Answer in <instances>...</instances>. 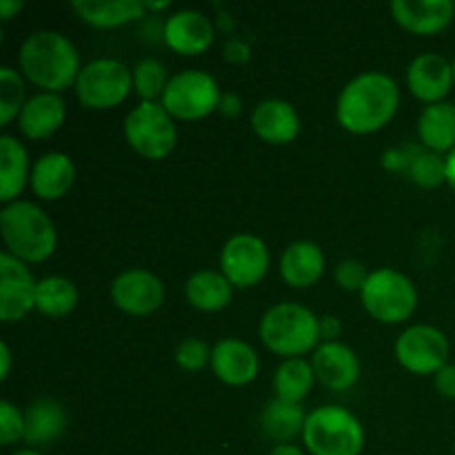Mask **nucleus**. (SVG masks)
Instances as JSON below:
<instances>
[{"label": "nucleus", "instance_id": "obj_1", "mask_svg": "<svg viewBox=\"0 0 455 455\" xmlns=\"http://www.w3.org/2000/svg\"><path fill=\"white\" fill-rule=\"evenodd\" d=\"M400 107V87L385 71H363L342 87L336 102V118L351 133L380 132Z\"/></svg>", "mask_w": 455, "mask_h": 455}, {"label": "nucleus", "instance_id": "obj_2", "mask_svg": "<svg viewBox=\"0 0 455 455\" xmlns=\"http://www.w3.org/2000/svg\"><path fill=\"white\" fill-rule=\"evenodd\" d=\"M18 65L22 76L40 92L62 93L74 87L80 69V53L65 34L53 29L31 31L20 44Z\"/></svg>", "mask_w": 455, "mask_h": 455}, {"label": "nucleus", "instance_id": "obj_3", "mask_svg": "<svg viewBox=\"0 0 455 455\" xmlns=\"http://www.w3.org/2000/svg\"><path fill=\"white\" fill-rule=\"evenodd\" d=\"M0 235L4 251L27 265L44 262L58 244V231L49 213L31 200H13L0 209Z\"/></svg>", "mask_w": 455, "mask_h": 455}, {"label": "nucleus", "instance_id": "obj_4", "mask_svg": "<svg viewBox=\"0 0 455 455\" xmlns=\"http://www.w3.org/2000/svg\"><path fill=\"white\" fill-rule=\"evenodd\" d=\"M262 345L275 355L302 358L320 345V315L300 302H275L260 318Z\"/></svg>", "mask_w": 455, "mask_h": 455}, {"label": "nucleus", "instance_id": "obj_5", "mask_svg": "<svg viewBox=\"0 0 455 455\" xmlns=\"http://www.w3.org/2000/svg\"><path fill=\"white\" fill-rule=\"evenodd\" d=\"M302 440L311 455H360L367 438L355 413L338 404H324L307 413Z\"/></svg>", "mask_w": 455, "mask_h": 455}, {"label": "nucleus", "instance_id": "obj_6", "mask_svg": "<svg viewBox=\"0 0 455 455\" xmlns=\"http://www.w3.org/2000/svg\"><path fill=\"white\" fill-rule=\"evenodd\" d=\"M364 309L382 324H400L413 315L418 307V289L413 280L394 267H380L369 274L360 291Z\"/></svg>", "mask_w": 455, "mask_h": 455}, {"label": "nucleus", "instance_id": "obj_7", "mask_svg": "<svg viewBox=\"0 0 455 455\" xmlns=\"http://www.w3.org/2000/svg\"><path fill=\"white\" fill-rule=\"evenodd\" d=\"M173 120L163 102H138L124 118V138L142 158L163 160L176 149L178 127Z\"/></svg>", "mask_w": 455, "mask_h": 455}, {"label": "nucleus", "instance_id": "obj_8", "mask_svg": "<svg viewBox=\"0 0 455 455\" xmlns=\"http://www.w3.org/2000/svg\"><path fill=\"white\" fill-rule=\"evenodd\" d=\"M74 89L87 109H114L133 92V74L118 58H96L83 65Z\"/></svg>", "mask_w": 455, "mask_h": 455}, {"label": "nucleus", "instance_id": "obj_9", "mask_svg": "<svg viewBox=\"0 0 455 455\" xmlns=\"http://www.w3.org/2000/svg\"><path fill=\"white\" fill-rule=\"evenodd\" d=\"M220 87L209 71L182 69L172 76L163 96V107L178 120H200L218 109Z\"/></svg>", "mask_w": 455, "mask_h": 455}, {"label": "nucleus", "instance_id": "obj_10", "mask_svg": "<svg viewBox=\"0 0 455 455\" xmlns=\"http://www.w3.org/2000/svg\"><path fill=\"white\" fill-rule=\"evenodd\" d=\"M395 358L416 376H431L449 364L451 345L444 331L434 324H411L395 338Z\"/></svg>", "mask_w": 455, "mask_h": 455}, {"label": "nucleus", "instance_id": "obj_11", "mask_svg": "<svg viewBox=\"0 0 455 455\" xmlns=\"http://www.w3.org/2000/svg\"><path fill=\"white\" fill-rule=\"evenodd\" d=\"M271 265L265 240L249 231L234 234L220 249V271L234 287L247 289L260 283Z\"/></svg>", "mask_w": 455, "mask_h": 455}, {"label": "nucleus", "instance_id": "obj_12", "mask_svg": "<svg viewBox=\"0 0 455 455\" xmlns=\"http://www.w3.org/2000/svg\"><path fill=\"white\" fill-rule=\"evenodd\" d=\"M111 300L129 315H149L164 302V284L154 271L132 267L120 271L109 287Z\"/></svg>", "mask_w": 455, "mask_h": 455}, {"label": "nucleus", "instance_id": "obj_13", "mask_svg": "<svg viewBox=\"0 0 455 455\" xmlns=\"http://www.w3.org/2000/svg\"><path fill=\"white\" fill-rule=\"evenodd\" d=\"M38 280L29 265L18 260L9 251L0 253V320L18 323L36 309Z\"/></svg>", "mask_w": 455, "mask_h": 455}, {"label": "nucleus", "instance_id": "obj_14", "mask_svg": "<svg viewBox=\"0 0 455 455\" xmlns=\"http://www.w3.org/2000/svg\"><path fill=\"white\" fill-rule=\"evenodd\" d=\"M163 38L173 52L182 56H198L213 44L216 22L198 9H178L164 20Z\"/></svg>", "mask_w": 455, "mask_h": 455}, {"label": "nucleus", "instance_id": "obj_15", "mask_svg": "<svg viewBox=\"0 0 455 455\" xmlns=\"http://www.w3.org/2000/svg\"><path fill=\"white\" fill-rule=\"evenodd\" d=\"M409 92L425 105L443 102L449 96L453 84V62L443 53L425 52L418 53L407 67Z\"/></svg>", "mask_w": 455, "mask_h": 455}, {"label": "nucleus", "instance_id": "obj_16", "mask_svg": "<svg viewBox=\"0 0 455 455\" xmlns=\"http://www.w3.org/2000/svg\"><path fill=\"white\" fill-rule=\"evenodd\" d=\"M212 371L229 387H244L260 371V358L249 342L240 338H220L212 347Z\"/></svg>", "mask_w": 455, "mask_h": 455}, {"label": "nucleus", "instance_id": "obj_17", "mask_svg": "<svg viewBox=\"0 0 455 455\" xmlns=\"http://www.w3.org/2000/svg\"><path fill=\"white\" fill-rule=\"evenodd\" d=\"M311 364H314L315 380L331 391L351 389L360 378L358 354L340 340L320 342Z\"/></svg>", "mask_w": 455, "mask_h": 455}, {"label": "nucleus", "instance_id": "obj_18", "mask_svg": "<svg viewBox=\"0 0 455 455\" xmlns=\"http://www.w3.org/2000/svg\"><path fill=\"white\" fill-rule=\"evenodd\" d=\"M251 127L269 145H287L300 133V114L284 98H265L251 111Z\"/></svg>", "mask_w": 455, "mask_h": 455}, {"label": "nucleus", "instance_id": "obj_19", "mask_svg": "<svg viewBox=\"0 0 455 455\" xmlns=\"http://www.w3.org/2000/svg\"><path fill=\"white\" fill-rule=\"evenodd\" d=\"M395 22L411 34L431 36L447 29L455 18L453 0H394Z\"/></svg>", "mask_w": 455, "mask_h": 455}, {"label": "nucleus", "instance_id": "obj_20", "mask_svg": "<svg viewBox=\"0 0 455 455\" xmlns=\"http://www.w3.org/2000/svg\"><path fill=\"white\" fill-rule=\"evenodd\" d=\"M67 105L62 93L36 92L27 98L20 116H18V129L29 140H43L53 136L65 124Z\"/></svg>", "mask_w": 455, "mask_h": 455}, {"label": "nucleus", "instance_id": "obj_21", "mask_svg": "<svg viewBox=\"0 0 455 455\" xmlns=\"http://www.w3.org/2000/svg\"><path fill=\"white\" fill-rule=\"evenodd\" d=\"M327 258L314 240H293L280 256V275L293 289H309L323 278Z\"/></svg>", "mask_w": 455, "mask_h": 455}, {"label": "nucleus", "instance_id": "obj_22", "mask_svg": "<svg viewBox=\"0 0 455 455\" xmlns=\"http://www.w3.org/2000/svg\"><path fill=\"white\" fill-rule=\"evenodd\" d=\"M76 182V164L65 151H47L31 164L29 187L40 200H60Z\"/></svg>", "mask_w": 455, "mask_h": 455}, {"label": "nucleus", "instance_id": "obj_23", "mask_svg": "<svg viewBox=\"0 0 455 455\" xmlns=\"http://www.w3.org/2000/svg\"><path fill=\"white\" fill-rule=\"evenodd\" d=\"M69 425V416L62 403L53 398H36L25 409V443L31 449L49 447L58 443Z\"/></svg>", "mask_w": 455, "mask_h": 455}, {"label": "nucleus", "instance_id": "obj_24", "mask_svg": "<svg viewBox=\"0 0 455 455\" xmlns=\"http://www.w3.org/2000/svg\"><path fill=\"white\" fill-rule=\"evenodd\" d=\"M31 178V164L27 147L12 133L0 136V203L18 200Z\"/></svg>", "mask_w": 455, "mask_h": 455}, {"label": "nucleus", "instance_id": "obj_25", "mask_svg": "<svg viewBox=\"0 0 455 455\" xmlns=\"http://www.w3.org/2000/svg\"><path fill=\"white\" fill-rule=\"evenodd\" d=\"M71 9L87 25L116 29L145 16V0H74Z\"/></svg>", "mask_w": 455, "mask_h": 455}, {"label": "nucleus", "instance_id": "obj_26", "mask_svg": "<svg viewBox=\"0 0 455 455\" xmlns=\"http://www.w3.org/2000/svg\"><path fill=\"white\" fill-rule=\"evenodd\" d=\"M418 138L422 147L435 154L455 149V105L449 100L427 105L418 118Z\"/></svg>", "mask_w": 455, "mask_h": 455}, {"label": "nucleus", "instance_id": "obj_27", "mask_svg": "<svg viewBox=\"0 0 455 455\" xmlns=\"http://www.w3.org/2000/svg\"><path fill=\"white\" fill-rule=\"evenodd\" d=\"M185 296L189 305L198 311H222L234 298V284L222 271L200 269L191 274L185 283Z\"/></svg>", "mask_w": 455, "mask_h": 455}, {"label": "nucleus", "instance_id": "obj_28", "mask_svg": "<svg viewBox=\"0 0 455 455\" xmlns=\"http://www.w3.org/2000/svg\"><path fill=\"white\" fill-rule=\"evenodd\" d=\"M307 422V413L300 404L287 403V400L274 398L262 407L260 427L267 438L275 440L278 444L291 443L296 435L302 434Z\"/></svg>", "mask_w": 455, "mask_h": 455}, {"label": "nucleus", "instance_id": "obj_29", "mask_svg": "<svg viewBox=\"0 0 455 455\" xmlns=\"http://www.w3.org/2000/svg\"><path fill=\"white\" fill-rule=\"evenodd\" d=\"M80 293L74 280L65 275H44L36 287V309L49 318L69 315L78 307Z\"/></svg>", "mask_w": 455, "mask_h": 455}, {"label": "nucleus", "instance_id": "obj_30", "mask_svg": "<svg viewBox=\"0 0 455 455\" xmlns=\"http://www.w3.org/2000/svg\"><path fill=\"white\" fill-rule=\"evenodd\" d=\"M315 382L318 380H315L314 364L307 363L305 358H287L274 373L275 398L300 404L311 394Z\"/></svg>", "mask_w": 455, "mask_h": 455}, {"label": "nucleus", "instance_id": "obj_31", "mask_svg": "<svg viewBox=\"0 0 455 455\" xmlns=\"http://www.w3.org/2000/svg\"><path fill=\"white\" fill-rule=\"evenodd\" d=\"M133 92L140 98V102H160L167 89L169 76L167 65L160 62L158 58H140L133 65Z\"/></svg>", "mask_w": 455, "mask_h": 455}, {"label": "nucleus", "instance_id": "obj_32", "mask_svg": "<svg viewBox=\"0 0 455 455\" xmlns=\"http://www.w3.org/2000/svg\"><path fill=\"white\" fill-rule=\"evenodd\" d=\"M409 180L416 182L425 189H435L447 182V158L443 154L425 149V147H411L407 172Z\"/></svg>", "mask_w": 455, "mask_h": 455}, {"label": "nucleus", "instance_id": "obj_33", "mask_svg": "<svg viewBox=\"0 0 455 455\" xmlns=\"http://www.w3.org/2000/svg\"><path fill=\"white\" fill-rule=\"evenodd\" d=\"M27 102V87L20 71L13 67H0V124L7 127L13 118H18Z\"/></svg>", "mask_w": 455, "mask_h": 455}, {"label": "nucleus", "instance_id": "obj_34", "mask_svg": "<svg viewBox=\"0 0 455 455\" xmlns=\"http://www.w3.org/2000/svg\"><path fill=\"white\" fill-rule=\"evenodd\" d=\"M173 358H176L178 367L185 369V371H200L207 364H212V347L203 338H182L176 345Z\"/></svg>", "mask_w": 455, "mask_h": 455}, {"label": "nucleus", "instance_id": "obj_35", "mask_svg": "<svg viewBox=\"0 0 455 455\" xmlns=\"http://www.w3.org/2000/svg\"><path fill=\"white\" fill-rule=\"evenodd\" d=\"M20 440H25V411L12 400H0V443L12 447Z\"/></svg>", "mask_w": 455, "mask_h": 455}, {"label": "nucleus", "instance_id": "obj_36", "mask_svg": "<svg viewBox=\"0 0 455 455\" xmlns=\"http://www.w3.org/2000/svg\"><path fill=\"white\" fill-rule=\"evenodd\" d=\"M369 274L371 271L363 262L355 260V258H347V260H340L333 267V280L345 291H363L364 283L369 280Z\"/></svg>", "mask_w": 455, "mask_h": 455}, {"label": "nucleus", "instance_id": "obj_37", "mask_svg": "<svg viewBox=\"0 0 455 455\" xmlns=\"http://www.w3.org/2000/svg\"><path fill=\"white\" fill-rule=\"evenodd\" d=\"M434 385H435V391H438L443 398L455 400V364L449 363L447 367L440 369V371L434 376Z\"/></svg>", "mask_w": 455, "mask_h": 455}, {"label": "nucleus", "instance_id": "obj_38", "mask_svg": "<svg viewBox=\"0 0 455 455\" xmlns=\"http://www.w3.org/2000/svg\"><path fill=\"white\" fill-rule=\"evenodd\" d=\"M222 52H225L227 60L231 62H247L251 58V47L243 38H227Z\"/></svg>", "mask_w": 455, "mask_h": 455}, {"label": "nucleus", "instance_id": "obj_39", "mask_svg": "<svg viewBox=\"0 0 455 455\" xmlns=\"http://www.w3.org/2000/svg\"><path fill=\"white\" fill-rule=\"evenodd\" d=\"M342 333V323L338 315H320V338L323 342H333L338 340V336Z\"/></svg>", "mask_w": 455, "mask_h": 455}, {"label": "nucleus", "instance_id": "obj_40", "mask_svg": "<svg viewBox=\"0 0 455 455\" xmlns=\"http://www.w3.org/2000/svg\"><path fill=\"white\" fill-rule=\"evenodd\" d=\"M218 111H220L222 116H231V118H235V116L243 111V98H240V93L222 92L220 102H218Z\"/></svg>", "mask_w": 455, "mask_h": 455}, {"label": "nucleus", "instance_id": "obj_41", "mask_svg": "<svg viewBox=\"0 0 455 455\" xmlns=\"http://www.w3.org/2000/svg\"><path fill=\"white\" fill-rule=\"evenodd\" d=\"M22 7H25L22 0H0V18H3V20H12Z\"/></svg>", "mask_w": 455, "mask_h": 455}, {"label": "nucleus", "instance_id": "obj_42", "mask_svg": "<svg viewBox=\"0 0 455 455\" xmlns=\"http://www.w3.org/2000/svg\"><path fill=\"white\" fill-rule=\"evenodd\" d=\"M0 360H3V367H0V380H7L9 371H12V349H9L7 342H0Z\"/></svg>", "mask_w": 455, "mask_h": 455}, {"label": "nucleus", "instance_id": "obj_43", "mask_svg": "<svg viewBox=\"0 0 455 455\" xmlns=\"http://www.w3.org/2000/svg\"><path fill=\"white\" fill-rule=\"evenodd\" d=\"M269 455H305V453H302L300 447L287 443V444H275V447L269 451Z\"/></svg>", "mask_w": 455, "mask_h": 455}, {"label": "nucleus", "instance_id": "obj_44", "mask_svg": "<svg viewBox=\"0 0 455 455\" xmlns=\"http://www.w3.org/2000/svg\"><path fill=\"white\" fill-rule=\"evenodd\" d=\"M444 158H447V185L455 191V149L449 151Z\"/></svg>", "mask_w": 455, "mask_h": 455}, {"label": "nucleus", "instance_id": "obj_45", "mask_svg": "<svg viewBox=\"0 0 455 455\" xmlns=\"http://www.w3.org/2000/svg\"><path fill=\"white\" fill-rule=\"evenodd\" d=\"M172 7V0H163V3H147L145 0V9H156V12H163V9Z\"/></svg>", "mask_w": 455, "mask_h": 455}, {"label": "nucleus", "instance_id": "obj_46", "mask_svg": "<svg viewBox=\"0 0 455 455\" xmlns=\"http://www.w3.org/2000/svg\"><path fill=\"white\" fill-rule=\"evenodd\" d=\"M12 455H43L38 451V449H31V447H27V449H18L16 453H12Z\"/></svg>", "mask_w": 455, "mask_h": 455}, {"label": "nucleus", "instance_id": "obj_47", "mask_svg": "<svg viewBox=\"0 0 455 455\" xmlns=\"http://www.w3.org/2000/svg\"><path fill=\"white\" fill-rule=\"evenodd\" d=\"M451 62H453V84H455V56H453Z\"/></svg>", "mask_w": 455, "mask_h": 455}, {"label": "nucleus", "instance_id": "obj_48", "mask_svg": "<svg viewBox=\"0 0 455 455\" xmlns=\"http://www.w3.org/2000/svg\"><path fill=\"white\" fill-rule=\"evenodd\" d=\"M453 455H455V443H453Z\"/></svg>", "mask_w": 455, "mask_h": 455}]
</instances>
